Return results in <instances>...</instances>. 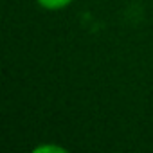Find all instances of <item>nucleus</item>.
I'll list each match as a JSON object with an SVG mask.
<instances>
[{
  "mask_svg": "<svg viewBox=\"0 0 153 153\" xmlns=\"http://www.w3.org/2000/svg\"><path fill=\"white\" fill-rule=\"evenodd\" d=\"M74 0H36V4L47 11H59L65 9L67 6H70Z\"/></svg>",
  "mask_w": 153,
  "mask_h": 153,
  "instance_id": "nucleus-1",
  "label": "nucleus"
},
{
  "mask_svg": "<svg viewBox=\"0 0 153 153\" xmlns=\"http://www.w3.org/2000/svg\"><path fill=\"white\" fill-rule=\"evenodd\" d=\"M47 153V151H52V153H65L67 149L65 148H61V146H58V144H42V146H38V148H34V153Z\"/></svg>",
  "mask_w": 153,
  "mask_h": 153,
  "instance_id": "nucleus-2",
  "label": "nucleus"
}]
</instances>
